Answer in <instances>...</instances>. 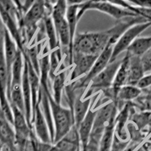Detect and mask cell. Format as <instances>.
Masks as SVG:
<instances>
[{"label": "cell", "mask_w": 151, "mask_h": 151, "mask_svg": "<svg viewBox=\"0 0 151 151\" xmlns=\"http://www.w3.org/2000/svg\"><path fill=\"white\" fill-rule=\"evenodd\" d=\"M111 39L108 29L78 33L74 40L73 52L83 55L99 56L110 44Z\"/></svg>", "instance_id": "6da1fadb"}, {"label": "cell", "mask_w": 151, "mask_h": 151, "mask_svg": "<svg viewBox=\"0 0 151 151\" xmlns=\"http://www.w3.org/2000/svg\"><path fill=\"white\" fill-rule=\"evenodd\" d=\"M50 106L52 110V119L55 126V138L53 144L64 138L74 127L73 112L70 109L66 108L57 103L54 100L51 91H48Z\"/></svg>", "instance_id": "7a4b0ae2"}, {"label": "cell", "mask_w": 151, "mask_h": 151, "mask_svg": "<svg viewBox=\"0 0 151 151\" xmlns=\"http://www.w3.org/2000/svg\"><path fill=\"white\" fill-rule=\"evenodd\" d=\"M122 60L116 59L114 61L110 62L103 70L91 80L83 98L84 99L91 98L94 96V93L111 88Z\"/></svg>", "instance_id": "3957f363"}, {"label": "cell", "mask_w": 151, "mask_h": 151, "mask_svg": "<svg viewBox=\"0 0 151 151\" xmlns=\"http://www.w3.org/2000/svg\"><path fill=\"white\" fill-rule=\"evenodd\" d=\"M91 10L102 12L104 14H107L113 18L116 19V21H120L122 19L127 18V17L138 16L134 14V12L116 6V5L109 3L107 2L102 1V2H92L88 0V2H85L82 5H79V9L77 14L79 21H80V19L82 18V17L84 15L86 12Z\"/></svg>", "instance_id": "277c9868"}, {"label": "cell", "mask_w": 151, "mask_h": 151, "mask_svg": "<svg viewBox=\"0 0 151 151\" xmlns=\"http://www.w3.org/2000/svg\"><path fill=\"white\" fill-rule=\"evenodd\" d=\"M113 46L114 45H112V44H109L102 52V53L98 57V58L96 59L94 64H93L89 72L88 73L86 76H84L83 77L80 78L79 80L76 81L74 83H73L74 89H87V88L90 85L91 80L101 72L110 62Z\"/></svg>", "instance_id": "5b68a950"}, {"label": "cell", "mask_w": 151, "mask_h": 151, "mask_svg": "<svg viewBox=\"0 0 151 151\" xmlns=\"http://www.w3.org/2000/svg\"><path fill=\"white\" fill-rule=\"evenodd\" d=\"M151 27V21L140 23L133 25L129 27L125 33L120 36L118 41L113 46V53L110 62L114 61L117 59L119 55H120L122 52H126L129 46L131 45L136 38H137L144 30H146Z\"/></svg>", "instance_id": "8992f818"}, {"label": "cell", "mask_w": 151, "mask_h": 151, "mask_svg": "<svg viewBox=\"0 0 151 151\" xmlns=\"http://www.w3.org/2000/svg\"><path fill=\"white\" fill-rule=\"evenodd\" d=\"M98 56L83 55L73 52L72 60V70L69 83H74L83 77L89 72Z\"/></svg>", "instance_id": "52a82bcc"}, {"label": "cell", "mask_w": 151, "mask_h": 151, "mask_svg": "<svg viewBox=\"0 0 151 151\" xmlns=\"http://www.w3.org/2000/svg\"><path fill=\"white\" fill-rule=\"evenodd\" d=\"M32 125L38 139L45 144H52L48 125L38 102L32 118Z\"/></svg>", "instance_id": "ba28073f"}, {"label": "cell", "mask_w": 151, "mask_h": 151, "mask_svg": "<svg viewBox=\"0 0 151 151\" xmlns=\"http://www.w3.org/2000/svg\"><path fill=\"white\" fill-rule=\"evenodd\" d=\"M97 112L98 109L94 106V103L92 102V104H91L87 114L78 127L77 132L79 134V142H80V150L86 147L88 143Z\"/></svg>", "instance_id": "9c48e42d"}, {"label": "cell", "mask_w": 151, "mask_h": 151, "mask_svg": "<svg viewBox=\"0 0 151 151\" xmlns=\"http://www.w3.org/2000/svg\"><path fill=\"white\" fill-rule=\"evenodd\" d=\"M51 16L55 24L56 33L58 38L59 45L63 54L65 55V57L67 58L69 45H70V36H69L68 23L66 16L58 14H52Z\"/></svg>", "instance_id": "30bf717a"}, {"label": "cell", "mask_w": 151, "mask_h": 151, "mask_svg": "<svg viewBox=\"0 0 151 151\" xmlns=\"http://www.w3.org/2000/svg\"><path fill=\"white\" fill-rule=\"evenodd\" d=\"M79 9V5H68L66 14L67 23H68L69 27V36H70V45H69L68 56H67V60L70 67H72V60L73 55V45L74 40L76 38V31L77 27V24L79 22L77 14Z\"/></svg>", "instance_id": "8fae6325"}, {"label": "cell", "mask_w": 151, "mask_h": 151, "mask_svg": "<svg viewBox=\"0 0 151 151\" xmlns=\"http://www.w3.org/2000/svg\"><path fill=\"white\" fill-rule=\"evenodd\" d=\"M4 51H5V60H6V65H7L8 79H9L7 89L8 95V91H9L11 83V73H12V66L17 56L19 48L14 40L12 39L11 35L5 28H4Z\"/></svg>", "instance_id": "7c38bea8"}, {"label": "cell", "mask_w": 151, "mask_h": 151, "mask_svg": "<svg viewBox=\"0 0 151 151\" xmlns=\"http://www.w3.org/2000/svg\"><path fill=\"white\" fill-rule=\"evenodd\" d=\"M21 87H22L24 106H25V116H26L27 121L29 126L33 129V125H32V95H31L27 62L25 59H24V72H23Z\"/></svg>", "instance_id": "4fadbf2b"}, {"label": "cell", "mask_w": 151, "mask_h": 151, "mask_svg": "<svg viewBox=\"0 0 151 151\" xmlns=\"http://www.w3.org/2000/svg\"><path fill=\"white\" fill-rule=\"evenodd\" d=\"M86 91H82L80 94H76V99L74 101L73 106L72 108L73 116L74 126L77 129L80 125L81 122L87 114L88 111L91 106V98L84 99L83 98V94Z\"/></svg>", "instance_id": "5bb4252c"}, {"label": "cell", "mask_w": 151, "mask_h": 151, "mask_svg": "<svg viewBox=\"0 0 151 151\" xmlns=\"http://www.w3.org/2000/svg\"><path fill=\"white\" fill-rule=\"evenodd\" d=\"M142 93V89L137 86L125 85L119 90L116 94V98L114 104L116 106L118 111L122 110L125 104L128 102L135 101Z\"/></svg>", "instance_id": "9a60e30c"}, {"label": "cell", "mask_w": 151, "mask_h": 151, "mask_svg": "<svg viewBox=\"0 0 151 151\" xmlns=\"http://www.w3.org/2000/svg\"><path fill=\"white\" fill-rule=\"evenodd\" d=\"M129 56L130 57H129V76H128L127 85L137 86L140 80L145 76L146 73L144 71L141 57L131 55L130 54Z\"/></svg>", "instance_id": "2e32d148"}, {"label": "cell", "mask_w": 151, "mask_h": 151, "mask_svg": "<svg viewBox=\"0 0 151 151\" xmlns=\"http://www.w3.org/2000/svg\"><path fill=\"white\" fill-rule=\"evenodd\" d=\"M15 134L12 124L8 120L0 107V144L14 147Z\"/></svg>", "instance_id": "e0dca14e"}, {"label": "cell", "mask_w": 151, "mask_h": 151, "mask_svg": "<svg viewBox=\"0 0 151 151\" xmlns=\"http://www.w3.org/2000/svg\"><path fill=\"white\" fill-rule=\"evenodd\" d=\"M43 27L45 30V36L48 42V46H49L50 52L56 49L57 48L60 47L59 45L58 38L56 33L55 24L51 15H47L42 20Z\"/></svg>", "instance_id": "ac0fdd59"}, {"label": "cell", "mask_w": 151, "mask_h": 151, "mask_svg": "<svg viewBox=\"0 0 151 151\" xmlns=\"http://www.w3.org/2000/svg\"><path fill=\"white\" fill-rule=\"evenodd\" d=\"M151 48V36L136 38L126 52L131 55L142 57Z\"/></svg>", "instance_id": "d6986e66"}, {"label": "cell", "mask_w": 151, "mask_h": 151, "mask_svg": "<svg viewBox=\"0 0 151 151\" xmlns=\"http://www.w3.org/2000/svg\"><path fill=\"white\" fill-rule=\"evenodd\" d=\"M116 117L112 119L108 125L105 128L101 138L100 140L98 151H111L114 134H115Z\"/></svg>", "instance_id": "ffe728a7"}, {"label": "cell", "mask_w": 151, "mask_h": 151, "mask_svg": "<svg viewBox=\"0 0 151 151\" xmlns=\"http://www.w3.org/2000/svg\"><path fill=\"white\" fill-rule=\"evenodd\" d=\"M67 70L59 71L55 76L52 82V97L57 103L60 104L62 100V94L65 88Z\"/></svg>", "instance_id": "44dd1931"}, {"label": "cell", "mask_w": 151, "mask_h": 151, "mask_svg": "<svg viewBox=\"0 0 151 151\" xmlns=\"http://www.w3.org/2000/svg\"><path fill=\"white\" fill-rule=\"evenodd\" d=\"M135 101L141 111L151 112V86L142 89L141 94Z\"/></svg>", "instance_id": "7402d4cb"}, {"label": "cell", "mask_w": 151, "mask_h": 151, "mask_svg": "<svg viewBox=\"0 0 151 151\" xmlns=\"http://www.w3.org/2000/svg\"><path fill=\"white\" fill-rule=\"evenodd\" d=\"M104 1L109 2L110 4H113V5L118 6L119 8H122V9L131 11V12H134V14H136V12H137V6L132 5V4H130L125 0H104Z\"/></svg>", "instance_id": "603a6c76"}, {"label": "cell", "mask_w": 151, "mask_h": 151, "mask_svg": "<svg viewBox=\"0 0 151 151\" xmlns=\"http://www.w3.org/2000/svg\"><path fill=\"white\" fill-rule=\"evenodd\" d=\"M141 60L145 73H151V48L141 57Z\"/></svg>", "instance_id": "cb8c5ba5"}, {"label": "cell", "mask_w": 151, "mask_h": 151, "mask_svg": "<svg viewBox=\"0 0 151 151\" xmlns=\"http://www.w3.org/2000/svg\"><path fill=\"white\" fill-rule=\"evenodd\" d=\"M137 86L140 88L141 89H144L146 88L151 86V73H150L147 75L144 76V77L140 80Z\"/></svg>", "instance_id": "d4e9b609"}, {"label": "cell", "mask_w": 151, "mask_h": 151, "mask_svg": "<svg viewBox=\"0 0 151 151\" xmlns=\"http://www.w3.org/2000/svg\"><path fill=\"white\" fill-rule=\"evenodd\" d=\"M135 151H151V139L142 141L135 148Z\"/></svg>", "instance_id": "484cf974"}, {"label": "cell", "mask_w": 151, "mask_h": 151, "mask_svg": "<svg viewBox=\"0 0 151 151\" xmlns=\"http://www.w3.org/2000/svg\"><path fill=\"white\" fill-rule=\"evenodd\" d=\"M135 6L151 9V0H136Z\"/></svg>", "instance_id": "4316f807"}, {"label": "cell", "mask_w": 151, "mask_h": 151, "mask_svg": "<svg viewBox=\"0 0 151 151\" xmlns=\"http://www.w3.org/2000/svg\"><path fill=\"white\" fill-rule=\"evenodd\" d=\"M58 0H45V5H46V7L48 10L51 12H52V9H53V6L57 3Z\"/></svg>", "instance_id": "83f0119b"}, {"label": "cell", "mask_w": 151, "mask_h": 151, "mask_svg": "<svg viewBox=\"0 0 151 151\" xmlns=\"http://www.w3.org/2000/svg\"><path fill=\"white\" fill-rule=\"evenodd\" d=\"M136 147H137L131 146L130 144H129V146L126 147V149H125L124 151H135V148Z\"/></svg>", "instance_id": "f1b7e54d"}, {"label": "cell", "mask_w": 151, "mask_h": 151, "mask_svg": "<svg viewBox=\"0 0 151 151\" xmlns=\"http://www.w3.org/2000/svg\"><path fill=\"white\" fill-rule=\"evenodd\" d=\"M148 127L151 129V112L150 113V116H149V122H148Z\"/></svg>", "instance_id": "f546056e"}, {"label": "cell", "mask_w": 151, "mask_h": 151, "mask_svg": "<svg viewBox=\"0 0 151 151\" xmlns=\"http://www.w3.org/2000/svg\"><path fill=\"white\" fill-rule=\"evenodd\" d=\"M1 148H2V144H0V151H1Z\"/></svg>", "instance_id": "4dcf8cb0"}]
</instances>
